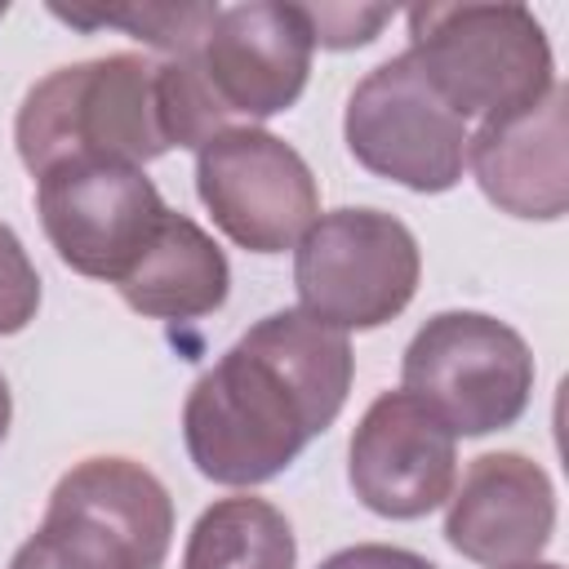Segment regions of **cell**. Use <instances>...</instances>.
<instances>
[{"mask_svg": "<svg viewBox=\"0 0 569 569\" xmlns=\"http://www.w3.org/2000/svg\"><path fill=\"white\" fill-rule=\"evenodd\" d=\"M502 569H560L556 560H520V565H502Z\"/></svg>", "mask_w": 569, "mask_h": 569, "instance_id": "cell-21", "label": "cell"}, {"mask_svg": "<svg viewBox=\"0 0 569 569\" xmlns=\"http://www.w3.org/2000/svg\"><path fill=\"white\" fill-rule=\"evenodd\" d=\"M40 311V276L27 258L18 231L0 222V338L27 329Z\"/></svg>", "mask_w": 569, "mask_h": 569, "instance_id": "cell-17", "label": "cell"}, {"mask_svg": "<svg viewBox=\"0 0 569 569\" xmlns=\"http://www.w3.org/2000/svg\"><path fill=\"white\" fill-rule=\"evenodd\" d=\"M400 382L453 440L489 436L529 409L533 351L498 316L440 311L405 347Z\"/></svg>", "mask_w": 569, "mask_h": 569, "instance_id": "cell-5", "label": "cell"}, {"mask_svg": "<svg viewBox=\"0 0 569 569\" xmlns=\"http://www.w3.org/2000/svg\"><path fill=\"white\" fill-rule=\"evenodd\" d=\"M351 373L356 356L347 333L298 307L262 316L187 391L182 440L196 471L231 489L276 480L333 427Z\"/></svg>", "mask_w": 569, "mask_h": 569, "instance_id": "cell-1", "label": "cell"}, {"mask_svg": "<svg viewBox=\"0 0 569 569\" xmlns=\"http://www.w3.org/2000/svg\"><path fill=\"white\" fill-rule=\"evenodd\" d=\"M316 569H436L427 556L405 551V547H387V542H360V547H342L329 560H320Z\"/></svg>", "mask_w": 569, "mask_h": 569, "instance_id": "cell-19", "label": "cell"}, {"mask_svg": "<svg viewBox=\"0 0 569 569\" xmlns=\"http://www.w3.org/2000/svg\"><path fill=\"white\" fill-rule=\"evenodd\" d=\"M302 13L320 49H360L391 22L387 4H302Z\"/></svg>", "mask_w": 569, "mask_h": 569, "instance_id": "cell-18", "label": "cell"}, {"mask_svg": "<svg viewBox=\"0 0 569 569\" xmlns=\"http://www.w3.org/2000/svg\"><path fill=\"white\" fill-rule=\"evenodd\" d=\"M311 27L302 4H218L209 31L191 49V62L227 116L236 120H271L289 111L311 76Z\"/></svg>", "mask_w": 569, "mask_h": 569, "instance_id": "cell-10", "label": "cell"}, {"mask_svg": "<svg viewBox=\"0 0 569 569\" xmlns=\"http://www.w3.org/2000/svg\"><path fill=\"white\" fill-rule=\"evenodd\" d=\"M169 542V489L133 458H84L53 485L9 569H160Z\"/></svg>", "mask_w": 569, "mask_h": 569, "instance_id": "cell-4", "label": "cell"}, {"mask_svg": "<svg viewBox=\"0 0 569 569\" xmlns=\"http://www.w3.org/2000/svg\"><path fill=\"white\" fill-rule=\"evenodd\" d=\"M58 22L80 27V31H102L116 27L124 36H133L147 49H160L169 58H182L200 44V36L209 31L218 4H196V0H133V4H107V9H67L53 4L49 9Z\"/></svg>", "mask_w": 569, "mask_h": 569, "instance_id": "cell-16", "label": "cell"}, {"mask_svg": "<svg viewBox=\"0 0 569 569\" xmlns=\"http://www.w3.org/2000/svg\"><path fill=\"white\" fill-rule=\"evenodd\" d=\"M569 93L556 80L533 107L485 120L467 138V169L489 204L551 222L569 209Z\"/></svg>", "mask_w": 569, "mask_h": 569, "instance_id": "cell-13", "label": "cell"}, {"mask_svg": "<svg viewBox=\"0 0 569 569\" xmlns=\"http://www.w3.org/2000/svg\"><path fill=\"white\" fill-rule=\"evenodd\" d=\"M13 142L31 178L76 160H116L142 169L169 151L156 62L142 53H107L49 71L27 89L13 120Z\"/></svg>", "mask_w": 569, "mask_h": 569, "instance_id": "cell-2", "label": "cell"}, {"mask_svg": "<svg viewBox=\"0 0 569 569\" xmlns=\"http://www.w3.org/2000/svg\"><path fill=\"white\" fill-rule=\"evenodd\" d=\"M0 18H4V4H0Z\"/></svg>", "mask_w": 569, "mask_h": 569, "instance_id": "cell-22", "label": "cell"}, {"mask_svg": "<svg viewBox=\"0 0 569 569\" xmlns=\"http://www.w3.org/2000/svg\"><path fill=\"white\" fill-rule=\"evenodd\" d=\"M120 298L151 320H200L213 316L231 293V267L218 240L187 213H164L138 262L116 284Z\"/></svg>", "mask_w": 569, "mask_h": 569, "instance_id": "cell-14", "label": "cell"}, {"mask_svg": "<svg viewBox=\"0 0 569 569\" xmlns=\"http://www.w3.org/2000/svg\"><path fill=\"white\" fill-rule=\"evenodd\" d=\"M196 191L227 240L249 253H284L320 218L307 160L258 124H236L196 151Z\"/></svg>", "mask_w": 569, "mask_h": 569, "instance_id": "cell-8", "label": "cell"}, {"mask_svg": "<svg viewBox=\"0 0 569 569\" xmlns=\"http://www.w3.org/2000/svg\"><path fill=\"white\" fill-rule=\"evenodd\" d=\"M9 418H13V396H9V382H4V373H0V445H4V436H9Z\"/></svg>", "mask_w": 569, "mask_h": 569, "instance_id": "cell-20", "label": "cell"}, {"mask_svg": "<svg viewBox=\"0 0 569 569\" xmlns=\"http://www.w3.org/2000/svg\"><path fill=\"white\" fill-rule=\"evenodd\" d=\"M556 529V489L551 476L516 453H480L467 471L462 485L449 493L445 511V542L489 569L538 560V551L551 542Z\"/></svg>", "mask_w": 569, "mask_h": 569, "instance_id": "cell-12", "label": "cell"}, {"mask_svg": "<svg viewBox=\"0 0 569 569\" xmlns=\"http://www.w3.org/2000/svg\"><path fill=\"white\" fill-rule=\"evenodd\" d=\"M422 276L413 231L382 209H333L320 213L293 244L298 311L351 333L396 320Z\"/></svg>", "mask_w": 569, "mask_h": 569, "instance_id": "cell-6", "label": "cell"}, {"mask_svg": "<svg viewBox=\"0 0 569 569\" xmlns=\"http://www.w3.org/2000/svg\"><path fill=\"white\" fill-rule=\"evenodd\" d=\"M182 569H298V542L267 498H218L187 533Z\"/></svg>", "mask_w": 569, "mask_h": 569, "instance_id": "cell-15", "label": "cell"}, {"mask_svg": "<svg viewBox=\"0 0 569 569\" xmlns=\"http://www.w3.org/2000/svg\"><path fill=\"white\" fill-rule=\"evenodd\" d=\"M409 58L462 120H502L556 84L551 44L525 4H418Z\"/></svg>", "mask_w": 569, "mask_h": 569, "instance_id": "cell-3", "label": "cell"}, {"mask_svg": "<svg viewBox=\"0 0 569 569\" xmlns=\"http://www.w3.org/2000/svg\"><path fill=\"white\" fill-rule=\"evenodd\" d=\"M347 151L378 178L436 196L467 169V120L436 93L409 53L378 62L347 98Z\"/></svg>", "mask_w": 569, "mask_h": 569, "instance_id": "cell-7", "label": "cell"}, {"mask_svg": "<svg viewBox=\"0 0 569 569\" xmlns=\"http://www.w3.org/2000/svg\"><path fill=\"white\" fill-rule=\"evenodd\" d=\"M356 498L387 520H418L449 502L458 480L453 436L405 391H382L356 422L347 449Z\"/></svg>", "mask_w": 569, "mask_h": 569, "instance_id": "cell-11", "label": "cell"}, {"mask_svg": "<svg viewBox=\"0 0 569 569\" xmlns=\"http://www.w3.org/2000/svg\"><path fill=\"white\" fill-rule=\"evenodd\" d=\"M36 209L58 258L93 280L120 284L156 236L169 204L138 164L76 160L36 178Z\"/></svg>", "mask_w": 569, "mask_h": 569, "instance_id": "cell-9", "label": "cell"}]
</instances>
